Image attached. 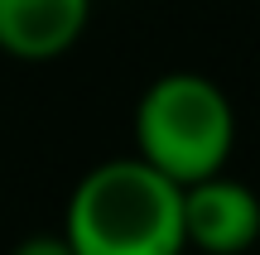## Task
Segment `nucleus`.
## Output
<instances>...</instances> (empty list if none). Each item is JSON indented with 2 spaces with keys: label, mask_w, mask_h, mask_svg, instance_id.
I'll return each mask as SVG.
<instances>
[{
  "label": "nucleus",
  "mask_w": 260,
  "mask_h": 255,
  "mask_svg": "<svg viewBox=\"0 0 260 255\" xmlns=\"http://www.w3.org/2000/svg\"><path fill=\"white\" fill-rule=\"evenodd\" d=\"M63 236L77 255H183V188L140 154L106 159L77 178Z\"/></svg>",
  "instance_id": "f257e3e1"
},
{
  "label": "nucleus",
  "mask_w": 260,
  "mask_h": 255,
  "mask_svg": "<svg viewBox=\"0 0 260 255\" xmlns=\"http://www.w3.org/2000/svg\"><path fill=\"white\" fill-rule=\"evenodd\" d=\"M236 144V106L203 72H164L135 106V154L178 188L226 169Z\"/></svg>",
  "instance_id": "f03ea898"
},
{
  "label": "nucleus",
  "mask_w": 260,
  "mask_h": 255,
  "mask_svg": "<svg viewBox=\"0 0 260 255\" xmlns=\"http://www.w3.org/2000/svg\"><path fill=\"white\" fill-rule=\"evenodd\" d=\"M183 241L203 255H246L260 241V198L226 173L188 183L183 188Z\"/></svg>",
  "instance_id": "7ed1b4c3"
},
{
  "label": "nucleus",
  "mask_w": 260,
  "mask_h": 255,
  "mask_svg": "<svg viewBox=\"0 0 260 255\" xmlns=\"http://www.w3.org/2000/svg\"><path fill=\"white\" fill-rule=\"evenodd\" d=\"M92 0H0V53L53 63L87 34Z\"/></svg>",
  "instance_id": "20e7f679"
},
{
  "label": "nucleus",
  "mask_w": 260,
  "mask_h": 255,
  "mask_svg": "<svg viewBox=\"0 0 260 255\" xmlns=\"http://www.w3.org/2000/svg\"><path fill=\"white\" fill-rule=\"evenodd\" d=\"M10 255H77V250L68 246L63 231H34V236H24Z\"/></svg>",
  "instance_id": "39448f33"
}]
</instances>
